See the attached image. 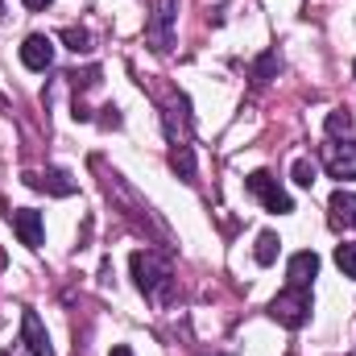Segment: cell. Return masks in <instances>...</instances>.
Returning a JSON list of instances; mask_svg holds the SVG:
<instances>
[{"instance_id": "6da1fadb", "label": "cell", "mask_w": 356, "mask_h": 356, "mask_svg": "<svg viewBox=\"0 0 356 356\" xmlns=\"http://www.w3.org/2000/svg\"><path fill=\"white\" fill-rule=\"evenodd\" d=\"M129 266H133V282H137V290H141V294H149V298H166V294H170L175 273H170V261H166L162 253L137 249Z\"/></svg>"}, {"instance_id": "7a4b0ae2", "label": "cell", "mask_w": 356, "mask_h": 356, "mask_svg": "<svg viewBox=\"0 0 356 356\" xmlns=\"http://www.w3.org/2000/svg\"><path fill=\"white\" fill-rule=\"evenodd\" d=\"M269 315H273L282 327L298 332V327L311 319V286H286V290L269 302Z\"/></svg>"}, {"instance_id": "3957f363", "label": "cell", "mask_w": 356, "mask_h": 356, "mask_svg": "<svg viewBox=\"0 0 356 356\" xmlns=\"http://www.w3.org/2000/svg\"><path fill=\"white\" fill-rule=\"evenodd\" d=\"M245 186L266 203V211H273V216H290L294 211V199L277 186V178L269 175V170H253V175L245 178Z\"/></svg>"}, {"instance_id": "277c9868", "label": "cell", "mask_w": 356, "mask_h": 356, "mask_svg": "<svg viewBox=\"0 0 356 356\" xmlns=\"http://www.w3.org/2000/svg\"><path fill=\"white\" fill-rule=\"evenodd\" d=\"M175 21H178V0H158V8H154V21H149V46L158 50V54H166L170 46H175Z\"/></svg>"}, {"instance_id": "5b68a950", "label": "cell", "mask_w": 356, "mask_h": 356, "mask_svg": "<svg viewBox=\"0 0 356 356\" xmlns=\"http://www.w3.org/2000/svg\"><path fill=\"white\" fill-rule=\"evenodd\" d=\"M8 220H13V232L21 236L25 249H42V241H46L42 211H33V207H17V211H8Z\"/></svg>"}, {"instance_id": "8992f818", "label": "cell", "mask_w": 356, "mask_h": 356, "mask_svg": "<svg viewBox=\"0 0 356 356\" xmlns=\"http://www.w3.org/2000/svg\"><path fill=\"white\" fill-rule=\"evenodd\" d=\"M323 166H327V175L340 178V182L356 178V145L353 141H332L327 154H323Z\"/></svg>"}, {"instance_id": "52a82bcc", "label": "cell", "mask_w": 356, "mask_h": 356, "mask_svg": "<svg viewBox=\"0 0 356 356\" xmlns=\"http://www.w3.org/2000/svg\"><path fill=\"white\" fill-rule=\"evenodd\" d=\"M21 63H25L29 71H46V67L54 63V42H50L46 33H29V38L21 42Z\"/></svg>"}, {"instance_id": "ba28073f", "label": "cell", "mask_w": 356, "mask_h": 356, "mask_svg": "<svg viewBox=\"0 0 356 356\" xmlns=\"http://www.w3.org/2000/svg\"><path fill=\"white\" fill-rule=\"evenodd\" d=\"M21 336H25V348H29L33 356H54L50 336H46V327H42L38 311H21Z\"/></svg>"}, {"instance_id": "9c48e42d", "label": "cell", "mask_w": 356, "mask_h": 356, "mask_svg": "<svg viewBox=\"0 0 356 356\" xmlns=\"http://www.w3.org/2000/svg\"><path fill=\"white\" fill-rule=\"evenodd\" d=\"M315 273H319V257H315L311 249L294 253V257H290V266H286V277H290V286H311V282H315Z\"/></svg>"}, {"instance_id": "30bf717a", "label": "cell", "mask_w": 356, "mask_h": 356, "mask_svg": "<svg viewBox=\"0 0 356 356\" xmlns=\"http://www.w3.org/2000/svg\"><path fill=\"white\" fill-rule=\"evenodd\" d=\"M25 182L33 186V191H50V195H71L75 191V182L67 170H46V175H25Z\"/></svg>"}, {"instance_id": "8fae6325", "label": "cell", "mask_w": 356, "mask_h": 356, "mask_svg": "<svg viewBox=\"0 0 356 356\" xmlns=\"http://www.w3.org/2000/svg\"><path fill=\"white\" fill-rule=\"evenodd\" d=\"M327 207H332V220L336 224H344V228H356V195L353 191H332V199H327Z\"/></svg>"}, {"instance_id": "7c38bea8", "label": "cell", "mask_w": 356, "mask_h": 356, "mask_svg": "<svg viewBox=\"0 0 356 356\" xmlns=\"http://www.w3.org/2000/svg\"><path fill=\"white\" fill-rule=\"evenodd\" d=\"M170 170H175L182 182H195V149H191L186 141H175V149H170Z\"/></svg>"}, {"instance_id": "4fadbf2b", "label": "cell", "mask_w": 356, "mask_h": 356, "mask_svg": "<svg viewBox=\"0 0 356 356\" xmlns=\"http://www.w3.org/2000/svg\"><path fill=\"white\" fill-rule=\"evenodd\" d=\"M277 249H282V241H277V232H261L257 236V266H273L277 261Z\"/></svg>"}, {"instance_id": "5bb4252c", "label": "cell", "mask_w": 356, "mask_h": 356, "mask_svg": "<svg viewBox=\"0 0 356 356\" xmlns=\"http://www.w3.org/2000/svg\"><path fill=\"white\" fill-rule=\"evenodd\" d=\"M58 38H63V42H67V50H75V54H88V50H91V33H88V29H75V25H67Z\"/></svg>"}, {"instance_id": "9a60e30c", "label": "cell", "mask_w": 356, "mask_h": 356, "mask_svg": "<svg viewBox=\"0 0 356 356\" xmlns=\"http://www.w3.org/2000/svg\"><path fill=\"white\" fill-rule=\"evenodd\" d=\"M336 266L356 282V245H336Z\"/></svg>"}, {"instance_id": "2e32d148", "label": "cell", "mask_w": 356, "mask_h": 356, "mask_svg": "<svg viewBox=\"0 0 356 356\" xmlns=\"http://www.w3.org/2000/svg\"><path fill=\"white\" fill-rule=\"evenodd\" d=\"M290 175H294V182H298V186H311V182H315V162H307V158H298Z\"/></svg>"}, {"instance_id": "e0dca14e", "label": "cell", "mask_w": 356, "mask_h": 356, "mask_svg": "<svg viewBox=\"0 0 356 356\" xmlns=\"http://www.w3.org/2000/svg\"><path fill=\"white\" fill-rule=\"evenodd\" d=\"M277 67H282V58H277V54L269 50L266 58L257 63V71H253V79H257V83H266V79H269V75H273V71H277Z\"/></svg>"}, {"instance_id": "ac0fdd59", "label": "cell", "mask_w": 356, "mask_h": 356, "mask_svg": "<svg viewBox=\"0 0 356 356\" xmlns=\"http://www.w3.org/2000/svg\"><path fill=\"white\" fill-rule=\"evenodd\" d=\"M348 129H353V116H348V112H332V116H327V133H332V137H340V133H348Z\"/></svg>"}, {"instance_id": "d6986e66", "label": "cell", "mask_w": 356, "mask_h": 356, "mask_svg": "<svg viewBox=\"0 0 356 356\" xmlns=\"http://www.w3.org/2000/svg\"><path fill=\"white\" fill-rule=\"evenodd\" d=\"M21 4H25V8H33V13H42V8H50L54 0H21Z\"/></svg>"}, {"instance_id": "ffe728a7", "label": "cell", "mask_w": 356, "mask_h": 356, "mask_svg": "<svg viewBox=\"0 0 356 356\" xmlns=\"http://www.w3.org/2000/svg\"><path fill=\"white\" fill-rule=\"evenodd\" d=\"M112 356H133V348H124V344H116V348H112Z\"/></svg>"}, {"instance_id": "44dd1931", "label": "cell", "mask_w": 356, "mask_h": 356, "mask_svg": "<svg viewBox=\"0 0 356 356\" xmlns=\"http://www.w3.org/2000/svg\"><path fill=\"white\" fill-rule=\"evenodd\" d=\"M0 21H4V8H0Z\"/></svg>"}, {"instance_id": "7402d4cb", "label": "cell", "mask_w": 356, "mask_h": 356, "mask_svg": "<svg viewBox=\"0 0 356 356\" xmlns=\"http://www.w3.org/2000/svg\"><path fill=\"white\" fill-rule=\"evenodd\" d=\"M353 75H356V63H353Z\"/></svg>"}, {"instance_id": "603a6c76", "label": "cell", "mask_w": 356, "mask_h": 356, "mask_svg": "<svg viewBox=\"0 0 356 356\" xmlns=\"http://www.w3.org/2000/svg\"><path fill=\"white\" fill-rule=\"evenodd\" d=\"M0 261H4V257H0Z\"/></svg>"}]
</instances>
